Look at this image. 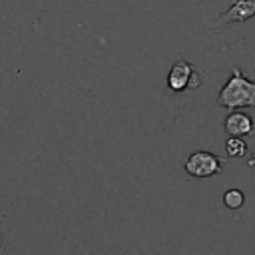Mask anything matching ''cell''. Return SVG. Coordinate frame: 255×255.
<instances>
[{
  "label": "cell",
  "mask_w": 255,
  "mask_h": 255,
  "mask_svg": "<svg viewBox=\"0 0 255 255\" xmlns=\"http://www.w3.org/2000/svg\"><path fill=\"white\" fill-rule=\"evenodd\" d=\"M199 84L201 78L187 60H177L167 74V88L171 92H183L187 88H197Z\"/></svg>",
  "instance_id": "cell-3"
},
{
  "label": "cell",
  "mask_w": 255,
  "mask_h": 255,
  "mask_svg": "<svg viewBox=\"0 0 255 255\" xmlns=\"http://www.w3.org/2000/svg\"><path fill=\"white\" fill-rule=\"evenodd\" d=\"M223 203H225V207H229V209H239V207H243V203H245V195H243L241 189H227V191L223 193Z\"/></svg>",
  "instance_id": "cell-7"
},
{
  "label": "cell",
  "mask_w": 255,
  "mask_h": 255,
  "mask_svg": "<svg viewBox=\"0 0 255 255\" xmlns=\"http://www.w3.org/2000/svg\"><path fill=\"white\" fill-rule=\"evenodd\" d=\"M223 129L227 131V135L253 137L255 135V120L245 112L231 110L223 120Z\"/></svg>",
  "instance_id": "cell-5"
},
{
  "label": "cell",
  "mask_w": 255,
  "mask_h": 255,
  "mask_svg": "<svg viewBox=\"0 0 255 255\" xmlns=\"http://www.w3.org/2000/svg\"><path fill=\"white\" fill-rule=\"evenodd\" d=\"M253 16H255V0H233L229 8L215 18L209 30H221L223 26H229L235 22H247Z\"/></svg>",
  "instance_id": "cell-4"
},
{
  "label": "cell",
  "mask_w": 255,
  "mask_h": 255,
  "mask_svg": "<svg viewBox=\"0 0 255 255\" xmlns=\"http://www.w3.org/2000/svg\"><path fill=\"white\" fill-rule=\"evenodd\" d=\"M217 108L229 112L241 108H255V82L245 78L237 66L231 70L229 80L217 94Z\"/></svg>",
  "instance_id": "cell-1"
},
{
  "label": "cell",
  "mask_w": 255,
  "mask_h": 255,
  "mask_svg": "<svg viewBox=\"0 0 255 255\" xmlns=\"http://www.w3.org/2000/svg\"><path fill=\"white\" fill-rule=\"evenodd\" d=\"M183 171L189 177H213V175H219L223 171V159L217 153L199 149V151H193L185 157Z\"/></svg>",
  "instance_id": "cell-2"
},
{
  "label": "cell",
  "mask_w": 255,
  "mask_h": 255,
  "mask_svg": "<svg viewBox=\"0 0 255 255\" xmlns=\"http://www.w3.org/2000/svg\"><path fill=\"white\" fill-rule=\"evenodd\" d=\"M225 151L229 157H243L247 153V143L243 137H237V135H229L227 141H225Z\"/></svg>",
  "instance_id": "cell-6"
}]
</instances>
